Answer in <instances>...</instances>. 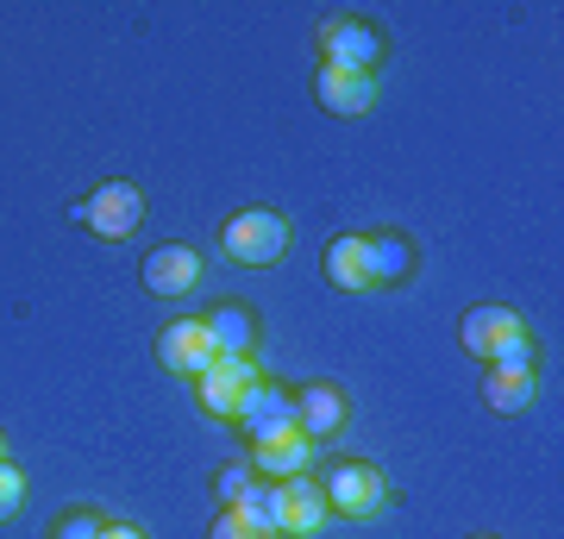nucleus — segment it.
<instances>
[{
  "label": "nucleus",
  "instance_id": "3",
  "mask_svg": "<svg viewBox=\"0 0 564 539\" xmlns=\"http://www.w3.org/2000/svg\"><path fill=\"white\" fill-rule=\"evenodd\" d=\"M321 51H326V69H345V76H377L383 63V32L358 13H339V20L321 25Z\"/></svg>",
  "mask_w": 564,
  "mask_h": 539
},
{
  "label": "nucleus",
  "instance_id": "21",
  "mask_svg": "<svg viewBox=\"0 0 564 539\" xmlns=\"http://www.w3.org/2000/svg\"><path fill=\"white\" fill-rule=\"evenodd\" d=\"M25 508V477L13 464H0V520H13Z\"/></svg>",
  "mask_w": 564,
  "mask_h": 539
},
{
  "label": "nucleus",
  "instance_id": "10",
  "mask_svg": "<svg viewBox=\"0 0 564 539\" xmlns=\"http://www.w3.org/2000/svg\"><path fill=\"white\" fill-rule=\"evenodd\" d=\"M276 508H282V533H295V539H307V533H321L326 527V496H321V483L307 477H289V483H276Z\"/></svg>",
  "mask_w": 564,
  "mask_h": 539
},
{
  "label": "nucleus",
  "instance_id": "7",
  "mask_svg": "<svg viewBox=\"0 0 564 539\" xmlns=\"http://www.w3.org/2000/svg\"><path fill=\"white\" fill-rule=\"evenodd\" d=\"M239 427L251 433V445H270V440H282V433H295V389H282V382L263 377L258 389H251V401L239 408Z\"/></svg>",
  "mask_w": 564,
  "mask_h": 539
},
{
  "label": "nucleus",
  "instance_id": "8",
  "mask_svg": "<svg viewBox=\"0 0 564 539\" xmlns=\"http://www.w3.org/2000/svg\"><path fill=\"white\" fill-rule=\"evenodd\" d=\"M139 282L151 295H188V289H202V258L188 251V245H158L151 258L139 263Z\"/></svg>",
  "mask_w": 564,
  "mask_h": 539
},
{
  "label": "nucleus",
  "instance_id": "12",
  "mask_svg": "<svg viewBox=\"0 0 564 539\" xmlns=\"http://www.w3.org/2000/svg\"><path fill=\"white\" fill-rule=\"evenodd\" d=\"M521 333V314L514 308H496V301H484V308H470V314L458 320V339L470 358H489L502 339H514Z\"/></svg>",
  "mask_w": 564,
  "mask_h": 539
},
{
  "label": "nucleus",
  "instance_id": "25",
  "mask_svg": "<svg viewBox=\"0 0 564 539\" xmlns=\"http://www.w3.org/2000/svg\"><path fill=\"white\" fill-rule=\"evenodd\" d=\"M0 464H7V433H0Z\"/></svg>",
  "mask_w": 564,
  "mask_h": 539
},
{
  "label": "nucleus",
  "instance_id": "19",
  "mask_svg": "<svg viewBox=\"0 0 564 539\" xmlns=\"http://www.w3.org/2000/svg\"><path fill=\"white\" fill-rule=\"evenodd\" d=\"M107 527H113V520H101L95 508H69V515L51 527V539H107Z\"/></svg>",
  "mask_w": 564,
  "mask_h": 539
},
{
  "label": "nucleus",
  "instance_id": "16",
  "mask_svg": "<svg viewBox=\"0 0 564 539\" xmlns=\"http://www.w3.org/2000/svg\"><path fill=\"white\" fill-rule=\"evenodd\" d=\"M326 282H333V289H351V295H358V289H370V277H364V239H358V233H339V239L326 245Z\"/></svg>",
  "mask_w": 564,
  "mask_h": 539
},
{
  "label": "nucleus",
  "instance_id": "24",
  "mask_svg": "<svg viewBox=\"0 0 564 539\" xmlns=\"http://www.w3.org/2000/svg\"><path fill=\"white\" fill-rule=\"evenodd\" d=\"M107 539H144L139 527H126V520H113V527H107Z\"/></svg>",
  "mask_w": 564,
  "mask_h": 539
},
{
  "label": "nucleus",
  "instance_id": "2",
  "mask_svg": "<svg viewBox=\"0 0 564 539\" xmlns=\"http://www.w3.org/2000/svg\"><path fill=\"white\" fill-rule=\"evenodd\" d=\"M220 251L232 263L263 270V263H276L282 251H289V220H282L276 207H239V214L220 226Z\"/></svg>",
  "mask_w": 564,
  "mask_h": 539
},
{
  "label": "nucleus",
  "instance_id": "9",
  "mask_svg": "<svg viewBox=\"0 0 564 539\" xmlns=\"http://www.w3.org/2000/svg\"><path fill=\"white\" fill-rule=\"evenodd\" d=\"M345 414H351V408H345V396L333 389V382H307L302 396H295V433L314 440V445L333 440V433L345 427Z\"/></svg>",
  "mask_w": 564,
  "mask_h": 539
},
{
  "label": "nucleus",
  "instance_id": "1",
  "mask_svg": "<svg viewBox=\"0 0 564 539\" xmlns=\"http://www.w3.org/2000/svg\"><path fill=\"white\" fill-rule=\"evenodd\" d=\"M314 483H321V496H326V515H345V520L383 515V502H389L383 471H377V464H364V459H333Z\"/></svg>",
  "mask_w": 564,
  "mask_h": 539
},
{
  "label": "nucleus",
  "instance_id": "26",
  "mask_svg": "<svg viewBox=\"0 0 564 539\" xmlns=\"http://www.w3.org/2000/svg\"><path fill=\"white\" fill-rule=\"evenodd\" d=\"M477 539H496V533H477Z\"/></svg>",
  "mask_w": 564,
  "mask_h": 539
},
{
  "label": "nucleus",
  "instance_id": "13",
  "mask_svg": "<svg viewBox=\"0 0 564 539\" xmlns=\"http://www.w3.org/2000/svg\"><path fill=\"white\" fill-rule=\"evenodd\" d=\"M314 95H321L326 114H339V120H358L377 107V76H345V69H326L321 63V82H314Z\"/></svg>",
  "mask_w": 564,
  "mask_h": 539
},
{
  "label": "nucleus",
  "instance_id": "11",
  "mask_svg": "<svg viewBox=\"0 0 564 539\" xmlns=\"http://www.w3.org/2000/svg\"><path fill=\"white\" fill-rule=\"evenodd\" d=\"M364 277L370 289H395L414 277V245L402 233H364Z\"/></svg>",
  "mask_w": 564,
  "mask_h": 539
},
{
  "label": "nucleus",
  "instance_id": "17",
  "mask_svg": "<svg viewBox=\"0 0 564 539\" xmlns=\"http://www.w3.org/2000/svg\"><path fill=\"white\" fill-rule=\"evenodd\" d=\"M533 396H540L533 370H489V382H484V401L496 408V414H521Z\"/></svg>",
  "mask_w": 564,
  "mask_h": 539
},
{
  "label": "nucleus",
  "instance_id": "23",
  "mask_svg": "<svg viewBox=\"0 0 564 539\" xmlns=\"http://www.w3.org/2000/svg\"><path fill=\"white\" fill-rule=\"evenodd\" d=\"M245 489H251V464H226V471H220V502L232 508Z\"/></svg>",
  "mask_w": 564,
  "mask_h": 539
},
{
  "label": "nucleus",
  "instance_id": "18",
  "mask_svg": "<svg viewBox=\"0 0 564 539\" xmlns=\"http://www.w3.org/2000/svg\"><path fill=\"white\" fill-rule=\"evenodd\" d=\"M232 515H245V520H251V527H263V533H276V539H282V508H276V483L251 477V489H245V496L232 502Z\"/></svg>",
  "mask_w": 564,
  "mask_h": 539
},
{
  "label": "nucleus",
  "instance_id": "15",
  "mask_svg": "<svg viewBox=\"0 0 564 539\" xmlns=\"http://www.w3.org/2000/svg\"><path fill=\"white\" fill-rule=\"evenodd\" d=\"M207 333L220 345V358H251L258 352V314L239 308V301H220V308H207Z\"/></svg>",
  "mask_w": 564,
  "mask_h": 539
},
{
  "label": "nucleus",
  "instance_id": "22",
  "mask_svg": "<svg viewBox=\"0 0 564 539\" xmlns=\"http://www.w3.org/2000/svg\"><path fill=\"white\" fill-rule=\"evenodd\" d=\"M207 539H276V533H263V527H251L245 515H232V508H226V515L214 520V533H207Z\"/></svg>",
  "mask_w": 564,
  "mask_h": 539
},
{
  "label": "nucleus",
  "instance_id": "20",
  "mask_svg": "<svg viewBox=\"0 0 564 539\" xmlns=\"http://www.w3.org/2000/svg\"><path fill=\"white\" fill-rule=\"evenodd\" d=\"M489 370H533V339H527V326L489 352Z\"/></svg>",
  "mask_w": 564,
  "mask_h": 539
},
{
  "label": "nucleus",
  "instance_id": "5",
  "mask_svg": "<svg viewBox=\"0 0 564 539\" xmlns=\"http://www.w3.org/2000/svg\"><path fill=\"white\" fill-rule=\"evenodd\" d=\"M144 220V195L132 188V182H101V188H88V201H82V226L95 233V239H107V245H120V239H132V226Z\"/></svg>",
  "mask_w": 564,
  "mask_h": 539
},
{
  "label": "nucleus",
  "instance_id": "4",
  "mask_svg": "<svg viewBox=\"0 0 564 539\" xmlns=\"http://www.w3.org/2000/svg\"><path fill=\"white\" fill-rule=\"evenodd\" d=\"M195 382H202V389H195L202 414H214V420H239V408L251 401V389L263 382V370H258V358H214Z\"/></svg>",
  "mask_w": 564,
  "mask_h": 539
},
{
  "label": "nucleus",
  "instance_id": "14",
  "mask_svg": "<svg viewBox=\"0 0 564 539\" xmlns=\"http://www.w3.org/2000/svg\"><path fill=\"white\" fill-rule=\"evenodd\" d=\"M307 464H314V440H302V433H282V440H270V445H251V477H263V483L302 477Z\"/></svg>",
  "mask_w": 564,
  "mask_h": 539
},
{
  "label": "nucleus",
  "instance_id": "6",
  "mask_svg": "<svg viewBox=\"0 0 564 539\" xmlns=\"http://www.w3.org/2000/svg\"><path fill=\"white\" fill-rule=\"evenodd\" d=\"M158 358H163V370H176V377H202L207 364L220 358V345L207 333V320H170L158 333Z\"/></svg>",
  "mask_w": 564,
  "mask_h": 539
}]
</instances>
